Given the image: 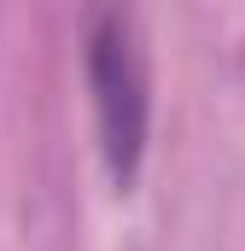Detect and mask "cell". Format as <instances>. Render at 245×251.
Instances as JSON below:
<instances>
[{
	"label": "cell",
	"instance_id": "cell-1",
	"mask_svg": "<svg viewBox=\"0 0 245 251\" xmlns=\"http://www.w3.org/2000/svg\"><path fill=\"white\" fill-rule=\"evenodd\" d=\"M88 88H94V117H99V152L111 181L128 187L146 152L152 123V82H146V47L128 12H99L88 29Z\"/></svg>",
	"mask_w": 245,
	"mask_h": 251
}]
</instances>
